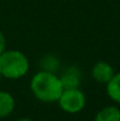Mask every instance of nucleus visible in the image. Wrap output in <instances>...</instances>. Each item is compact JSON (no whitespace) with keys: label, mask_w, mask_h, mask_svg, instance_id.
Here are the masks:
<instances>
[{"label":"nucleus","mask_w":120,"mask_h":121,"mask_svg":"<svg viewBox=\"0 0 120 121\" xmlns=\"http://www.w3.org/2000/svg\"><path fill=\"white\" fill-rule=\"evenodd\" d=\"M31 89L37 99L42 102H55L61 95L64 87L55 73L41 71L31 80Z\"/></svg>","instance_id":"nucleus-1"},{"label":"nucleus","mask_w":120,"mask_h":121,"mask_svg":"<svg viewBox=\"0 0 120 121\" xmlns=\"http://www.w3.org/2000/svg\"><path fill=\"white\" fill-rule=\"evenodd\" d=\"M30 68L28 59L24 53L15 49L4 51L0 54V74L7 79H19Z\"/></svg>","instance_id":"nucleus-2"},{"label":"nucleus","mask_w":120,"mask_h":121,"mask_svg":"<svg viewBox=\"0 0 120 121\" xmlns=\"http://www.w3.org/2000/svg\"><path fill=\"white\" fill-rule=\"evenodd\" d=\"M60 108L66 113H78L86 104V98L79 88H68L64 89L61 95L58 99Z\"/></svg>","instance_id":"nucleus-3"},{"label":"nucleus","mask_w":120,"mask_h":121,"mask_svg":"<svg viewBox=\"0 0 120 121\" xmlns=\"http://www.w3.org/2000/svg\"><path fill=\"white\" fill-rule=\"evenodd\" d=\"M113 75H114L113 67L105 61L97 62L92 68V77L94 78V80L100 83H107L113 78Z\"/></svg>","instance_id":"nucleus-4"},{"label":"nucleus","mask_w":120,"mask_h":121,"mask_svg":"<svg viewBox=\"0 0 120 121\" xmlns=\"http://www.w3.org/2000/svg\"><path fill=\"white\" fill-rule=\"evenodd\" d=\"M59 78H60L61 83H62L64 89L79 88L80 81H81V72L78 67L71 66V67L66 68V71Z\"/></svg>","instance_id":"nucleus-5"},{"label":"nucleus","mask_w":120,"mask_h":121,"mask_svg":"<svg viewBox=\"0 0 120 121\" xmlns=\"http://www.w3.org/2000/svg\"><path fill=\"white\" fill-rule=\"evenodd\" d=\"M15 102L13 96L7 92H0V119L8 117L14 109Z\"/></svg>","instance_id":"nucleus-6"},{"label":"nucleus","mask_w":120,"mask_h":121,"mask_svg":"<svg viewBox=\"0 0 120 121\" xmlns=\"http://www.w3.org/2000/svg\"><path fill=\"white\" fill-rule=\"evenodd\" d=\"M94 121H120V111L114 106L105 107L95 115Z\"/></svg>","instance_id":"nucleus-7"},{"label":"nucleus","mask_w":120,"mask_h":121,"mask_svg":"<svg viewBox=\"0 0 120 121\" xmlns=\"http://www.w3.org/2000/svg\"><path fill=\"white\" fill-rule=\"evenodd\" d=\"M107 94L108 96L114 100L116 102L120 104V73L114 74L113 78L107 83Z\"/></svg>","instance_id":"nucleus-8"},{"label":"nucleus","mask_w":120,"mask_h":121,"mask_svg":"<svg viewBox=\"0 0 120 121\" xmlns=\"http://www.w3.org/2000/svg\"><path fill=\"white\" fill-rule=\"evenodd\" d=\"M59 59L54 55H45L41 61H40V66H41V69L42 71H46V72H51V73H54L55 71H58L59 68Z\"/></svg>","instance_id":"nucleus-9"},{"label":"nucleus","mask_w":120,"mask_h":121,"mask_svg":"<svg viewBox=\"0 0 120 121\" xmlns=\"http://www.w3.org/2000/svg\"><path fill=\"white\" fill-rule=\"evenodd\" d=\"M5 46H6V40H5L4 34H2L1 31H0V54L5 51Z\"/></svg>","instance_id":"nucleus-10"},{"label":"nucleus","mask_w":120,"mask_h":121,"mask_svg":"<svg viewBox=\"0 0 120 121\" xmlns=\"http://www.w3.org/2000/svg\"><path fill=\"white\" fill-rule=\"evenodd\" d=\"M19 121H32L31 119H28V118H22V119H20Z\"/></svg>","instance_id":"nucleus-11"},{"label":"nucleus","mask_w":120,"mask_h":121,"mask_svg":"<svg viewBox=\"0 0 120 121\" xmlns=\"http://www.w3.org/2000/svg\"><path fill=\"white\" fill-rule=\"evenodd\" d=\"M0 80H1V74H0Z\"/></svg>","instance_id":"nucleus-12"}]
</instances>
